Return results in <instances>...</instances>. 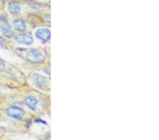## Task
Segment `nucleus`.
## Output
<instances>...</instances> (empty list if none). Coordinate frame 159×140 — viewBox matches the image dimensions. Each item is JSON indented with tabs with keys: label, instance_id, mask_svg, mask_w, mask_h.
Returning <instances> with one entry per match:
<instances>
[{
	"label": "nucleus",
	"instance_id": "f257e3e1",
	"mask_svg": "<svg viewBox=\"0 0 159 140\" xmlns=\"http://www.w3.org/2000/svg\"><path fill=\"white\" fill-rule=\"evenodd\" d=\"M6 113L10 118L20 120L24 118L25 111L18 106H11L7 109Z\"/></svg>",
	"mask_w": 159,
	"mask_h": 140
},
{
	"label": "nucleus",
	"instance_id": "f03ea898",
	"mask_svg": "<svg viewBox=\"0 0 159 140\" xmlns=\"http://www.w3.org/2000/svg\"><path fill=\"white\" fill-rule=\"evenodd\" d=\"M0 30L4 37L11 38L14 36V33L11 30V27L6 19H0Z\"/></svg>",
	"mask_w": 159,
	"mask_h": 140
},
{
	"label": "nucleus",
	"instance_id": "7ed1b4c3",
	"mask_svg": "<svg viewBox=\"0 0 159 140\" xmlns=\"http://www.w3.org/2000/svg\"><path fill=\"white\" fill-rule=\"evenodd\" d=\"M26 58L30 62H39L43 60V55L39 50L31 49L28 52Z\"/></svg>",
	"mask_w": 159,
	"mask_h": 140
},
{
	"label": "nucleus",
	"instance_id": "20e7f679",
	"mask_svg": "<svg viewBox=\"0 0 159 140\" xmlns=\"http://www.w3.org/2000/svg\"><path fill=\"white\" fill-rule=\"evenodd\" d=\"M33 81L35 86L38 88H44L48 85V81L47 78L39 74H34L33 76Z\"/></svg>",
	"mask_w": 159,
	"mask_h": 140
},
{
	"label": "nucleus",
	"instance_id": "39448f33",
	"mask_svg": "<svg viewBox=\"0 0 159 140\" xmlns=\"http://www.w3.org/2000/svg\"><path fill=\"white\" fill-rule=\"evenodd\" d=\"M15 40L19 44L25 45H31L33 43V38L26 34H20L15 37Z\"/></svg>",
	"mask_w": 159,
	"mask_h": 140
},
{
	"label": "nucleus",
	"instance_id": "423d86ee",
	"mask_svg": "<svg viewBox=\"0 0 159 140\" xmlns=\"http://www.w3.org/2000/svg\"><path fill=\"white\" fill-rule=\"evenodd\" d=\"M51 33L48 29H40L35 32V36L43 41H47L50 39Z\"/></svg>",
	"mask_w": 159,
	"mask_h": 140
},
{
	"label": "nucleus",
	"instance_id": "0eeeda50",
	"mask_svg": "<svg viewBox=\"0 0 159 140\" xmlns=\"http://www.w3.org/2000/svg\"><path fill=\"white\" fill-rule=\"evenodd\" d=\"M25 103L30 110L34 111L36 110L38 106V100L36 98L32 96H29L25 98Z\"/></svg>",
	"mask_w": 159,
	"mask_h": 140
},
{
	"label": "nucleus",
	"instance_id": "6e6552de",
	"mask_svg": "<svg viewBox=\"0 0 159 140\" xmlns=\"http://www.w3.org/2000/svg\"><path fill=\"white\" fill-rule=\"evenodd\" d=\"M8 9L11 14L17 15L20 14V11H21V7L18 2H10L8 4Z\"/></svg>",
	"mask_w": 159,
	"mask_h": 140
},
{
	"label": "nucleus",
	"instance_id": "1a4fd4ad",
	"mask_svg": "<svg viewBox=\"0 0 159 140\" xmlns=\"http://www.w3.org/2000/svg\"><path fill=\"white\" fill-rule=\"evenodd\" d=\"M13 25H14L15 29L18 31L24 32L26 30V24L22 19H14V21H13Z\"/></svg>",
	"mask_w": 159,
	"mask_h": 140
},
{
	"label": "nucleus",
	"instance_id": "9d476101",
	"mask_svg": "<svg viewBox=\"0 0 159 140\" xmlns=\"http://www.w3.org/2000/svg\"><path fill=\"white\" fill-rule=\"evenodd\" d=\"M5 68V63L2 60L0 59V72L3 71Z\"/></svg>",
	"mask_w": 159,
	"mask_h": 140
},
{
	"label": "nucleus",
	"instance_id": "9b49d317",
	"mask_svg": "<svg viewBox=\"0 0 159 140\" xmlns=\"http://www.w3.org/2000/svg\"><path fill=\"white\" fill-rule=\"evenodd\" d=\"M4 41V39H3V38H2L1 36H0V43H1L2 42H3Z\"/></svg>",
	"mask_w": 159,
	"mask_h": 140
},
{
	"label": "nucleus",
	"instance_id": "f8f14e48",
	"mask_svg": "<svg viewBox=\"0 0 159 140\" xmlns=\"http://www.w3.org/2000/svg\"><path fill=\"white\" fill-rule=\"evenodd\" d=\"M25 1H28V2H35L36 0H25Z\"/></svg>",
	"mask_w": 159,
	"mask_h": 140
}]
</instances>
